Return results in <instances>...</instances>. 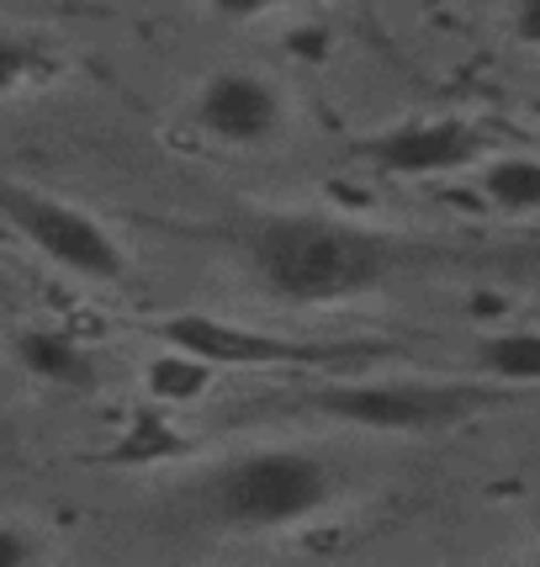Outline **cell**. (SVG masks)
<instances>
[{"instance_id":"6da1fadb","label":"cell","mask_w":540,"mask_h":567,"mask_svg":"<svg viewBox=\"0 0 540 567\" xmlns=\"http://www.w3.org/2000/svg\"><path fill=\"white\" fill-rule=\"evenodd\" d=\"M245 255L270 292L292 302H340V297L371 292L418 260V249L397 245L376 228H355L319 213H281V218L249 223Z\"/></svg>"},{"instance_id":"7a4b0ae2","label":"cell","mask_w":540,"mask_h":567,"mask_svg":"<svg viewBox=\"0 0 540 567\" xmlns=\"http://www.w3.org/2000/svg\"><path fill=\"white\" fill-rule=\"evenodd\" d=\"M302 409L334 414L361 430H445L471 414H482L492 403H503L498 388L488 382H344V388H319V393H297Z\"/></svg>"},{"instance_id":"3957f363","label":"cell","mask_w":540,"mask_h":567,"mask_svg":"<svg viewBox=\"0 0 540 567\" xmlns=\"http://www.w3.org/2000/svg\"><path fill=\"white\" fill-rule=\"evenodd\" d=\"M329 467L319 456H302V451H260L245 462H228V467L207 483V504L212 515L228 525H292L308 519L329 498Z\"/></svg>"},{"instance_id":"277c9868","label":"cell","mask_w":540,"mask_h":567,"mask_svg":"<svg viewBox=\"0 0 540 567\" xmlns=\"http://www.w3.org/2000/svg\"><path fill=\"white\" fill-rule=\"evenodd\" d=\"M0 218L22 234L27 245H38L53 266H64L74 276L91 281H117L127 271L123 249L112 245V234L101 228L91 213H80L70 202H53L32 186H11L0 181Z\"/></svg>"},{"instance_id":"5b68a950","label":"cell","mask_w":540,"mask_h":567,"mask_svg":"<svg viewBox=\"0 0 540 567\" xmlns=\"http://www.w3.org/2000/svg\"><path fill=\"white\" fill-rule=\"evenodd\" d=\"M165 340L186 355H201L207 367H323L344 355H366L371 346H313V340H281L245 323L212 319V313H180L165 323Z\"/></svg>"},{"instance_id":"8992f818","label":"cell","mask_w":540,"mask_h":567,"mask_svg":"<svg viewBox=\"0 0 540 567\" xmlns=\"http://www.w3.org/2000/svg\"><path fill=\"white\" fill-rule=\"evenodd\" d=\"M482 154V138L467 123H403L366 144V159L387 175H445Z\"/></svg>"},{"instance_id":"52a82bcc","label":"cell","mask_w":540,"mask_h":567,"mask_svg":"<svg viewBox=\"0 0 540 567\" xmlns=\"http://www.w3.org/2000/svg\"><path fill=\"white\" fill-rule=\"evenodd\" d=\"M197 117L228 144H260L281 123V101L260 74H218L197 96Z\"/></svg>"},{"instance_id":"ba28073f","label":"cell","mask_w":540,"mask_h":567,"mask_svg":"<svg viewBox=\"0 0 540 567\" xmlns=\"http://www.w3.org/2000/svg\"><path fill=\"white\" fill-rule=\"evenodd\" d=\"M17 361L49 388H91L96 382L91 355L74 346L70 334H53V329H27L17 340Z\"/></svg>"},{"instance_id":"9c48e42d","label":"cell","mask_w":540,"mask_h":567,"mask_svg":"<svg viewBox=\"0 0 540 567\" xmlns=\"http://www.w3.org/2000/svg\"><path fill=\"white\" fill-rule=\"evenodd\" d=\"M477 367L498 382H540V334H498L477 346Z\"/></svg>"},{"instance_id":"30bf717a","label":"cell","mask_w":540,"mask_h":567,"mask_svg":"<svg viewBox=\"0 0 540 567\" xmlns=\"http://www.w3.org/2000/svg\"><path fill=\"white\" fill-rule=\"evenodd\" d=\"M207 382H212V367H207L201 355H186V350L159 355V361L148 367V393L165 398V403H191V398L207 393Z\"/></svg>"},{"instance_id":"8fae6325","label":"cell","mask_w":540,"mask_h":567,"mask_svg":"<svg viewBox=\"0 0 540 567\" xmlns=\"http://www.w3.org/2000/svg\"><path fill=\"white\" fill-rule=\"evenodd\" d=\"M488 202H498L503 213H536L540 207V165L536 159H498L482 175Z\"/></svg>"},{"instance_id":"7c38bea8","label":"cell","mask_w":540,"mask_h":567,"mask_svg":"<svg viewBox=\"0 0 540 567\" xmlns=\"http://www.w3.org/2000/svg\"><path fill=\"white\" fill-rule=\"evenodd\" d=\"M180 451V435H175L170 424H159V420H144L138 430H133V441L117 451L123 462H148V456H175Z\"/></svg>"},{"instance_id":"4fadbf2b","label":"cell","mask_w":540,"mask_h":567,"mask_svg":"<svg viewBox=\"0 0 540 567\" xmlns=\"http://www.w3.org/2000/svg\"><path fill=\"white\" fill-rule=\"evenodd\" d=\"M32 70H38V49H27L22 38H6V32H0V96L17 91Z\"/></svg>"},{"instance_id":"5bb4252c","label":"cell","mask_w":540,"mask_h":567,"mask_svg":"<svg viewBox=\"0 0 540 567\" xmlns=\"http://www.w3.org/2000/svg\"><path fill=\"white\" fill-rule=\"evenodd\" d=\"M38 557V546L27 542L17 525H0V567H22V563H32Z\"/></svg>"},{"instance_id":"9a60e30c","label":"cell","mask_w":540,"mask_h":567,"mask_svg":"<svg viewBox=\"0 0 540 567\" xmlns=\"http://www.w3.org/2000/svg\"><path fill=\"white\" fill-rule=\"evenodd\" d=\"M218 17H233V22H245V17H260V11H276V6H287V0H207Z\"/></svg>"},{"instance_id":"2e32d148","label":"cell","mask_w":540,"mask_h":567,"mask_svg":"<svg viewBox=\"0 0 540 567\" xmlns=\"http://www.w3.org/2000/svg\"><path fill=\"white\" fill-rule=\"evenodd\" d=\"M292 53H302L308 64H313V59H323V53H329V32H297Z\"/></svg>"}]
</instances>
